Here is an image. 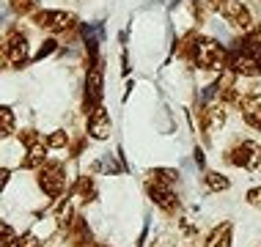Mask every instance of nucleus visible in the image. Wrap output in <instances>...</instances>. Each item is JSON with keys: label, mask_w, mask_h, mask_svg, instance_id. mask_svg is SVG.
Here are the masks:
<instances>
[{"label": "nucleus", "mask_w": 261, "mask_h": 247, "mask_svg": "<svg viewBox=\"0 0 261 247\" xmlns=\"http://www.w3.org/2000/svg\"><path fill=\"white\" fill-rule=\"evenodd\" d=\"M47 146L50 148H66L69 146V135L66 132H53V135L47 138Z\"/></svg>", "instance_id": "obj_17"}, {"label": "nucleus", "mask_w": 261, "mask_h": 247, "mask_svg": "<svg viewBox=\"0 0 261 247\" xmlns=\"http://www.w3.org/2000/svg\"><path fill=\"white\" fill-rule=\"evenodd\" d=\"M33 25L41 28V31H50V33H66L77 28V17L72 11H61V9H41L33 14Z\"/></svg>", "instance_id": "obj_2"}, {"label": "nucleus", "mask_w": 261, "mask_h": 247, "mask_svg": "<svg viewBox=\"0 0 261 247\" xmlns=\"http://www.w3.org/2000/svg\"><path fill=\"white\" fill-rule=\"evenodd\" d=\"M96 198V187H94V181L88 179V176H83L80 181H77V201H94Z\"/></svg>", "instance_id": "obj_13"}, {"label": "nucleus", "mask_w": 261, "mask_h": 247, "mask_svg": "<svg viewBox=\"0 0 261 247\" xmlns=\"http://www.w3.org/2000/svg\"><path fill=\"white\" fill-rule=\"evenodd\" d=\"M231 234H234V225H231V223H220L209 234V239H206V244H203V247H231Z\"/></svg>", "instance_id": "obj_11"}, {"label": "nucleus", "mask_w": 261, "mask_h": 247, "mask_svg": "<svg viewBox=\"0 0 261 247\" xmlns=\"http://www.w3.org/2000/svg\"><path fill=\"white\" fill-rule=\"evenodd\" d=\"M14 244H17V231L9 223L0 220V247H14Z\"/></svg>", "instance_id": "obj_15"}, {"label": "nucleus", "mask_w": 261, "mask_h": 247, "mask_svg": "<svg viewBox=\"0 0 261 247\" xmlns=\"http://www.w3.org/2000/svg\"><path fill=\"white\" fill-rule=\"evenodd\" d=\"M14 135V113L9 107H0V140Z\"/></svg>", "instance_id": "obj_14"}, {"label": "nucleus", "mask_w": 261, "mask_h": 247, "mask_svg": "<svg viewBox=\"0 0 261 247\" xmlns=\"http://www.w3.org/2000/svg\"><path fill=\"white\" fill-rule=\"evenodd\" d=\"M206 3L212 6V9H217V11H220V6L225 3V0H206Z\"/></svg>", "instance_id": "obj_23"}, {"label": "nucleus", "mask_w": 261, "mask_h": 247, "mask_svg": "<svg viewBox=\"0 0 261 247\" xmlns=\"http://www.w3.org/2000/svg\"><path fill=\"white\" fill-rule=\"evenodd\" d=\"M225 159L237 168H248V171H256L258 168V159H261V146L253 143V140H242L225 154Z\"/></svg>", "instance_id": "obj_4"}, {"label": "nucleus", "mask_w": 261, "mask_h": 247, "mask_svg": "<svg viewBox=\"0 0 261 247\" xmlns=\"http://www.w3.org/2000/svg\"><path fill=\"white\" fill-rule=\"evenodd\" d=\"M146 189H149V198L157 206L165 211V214H179V209H181V203H179V198H176L173 189H165V187H154V184H146Z\"/></svg>", "instance_id": "obj_7"}, {"label": "nucleus", "mask_w": 261, "mask_h": 247, "mask_svg": "<svg viewBox=\"0 0 261 247\" xmlns=\"http://www.w3.org/2000/svg\"><path fill=\"white\" fill-rule=\"evenodd\" d=\"M88 135L94 140H108V135H110V118H108V110H105V107H96L88 116Z\"/></svg>", "instance_id": "obj_8"}, {"label": "nucleus", "mask_w": 261, "mask_h": 247, "mask_svg": "<svg viewBox=\"0 0 261 247\" xmlns=\"http://www.w3.org/2000/svg\"><path fill=\"white\" fill-rule=\"evenodd\" d=\"M190 61H193L198 69H203V72H217L220 74L223 69L228 66V49H225L220 41H215V39H201L198 36Z\"/></svg>", "instance_id": "obj_1"}, {"label": "nucleus", "mask_w": 261, "mask_h": 247, "mask_svg": "<svg viewBox=\"0 0 261 247\" xmlns=\"http://www.w3.org/2000/svg\"><path fill=\"white\" fill-rule=\"evenodd\" d=\"M6 52H9V66H14V69H19L28 63L31 47H28V36L19 28H11V31L6 33Z\"/></svg>", "instance_id": "obj_5"}, {"label": "nucleus", "mask_w": 261, "mask_h": 247, "mask_svg": "<svg viewBox=\"0 0 261 247\" xmlns=\"http://www.w3.org/2000/svg\"><path fill=\"white\" fill-rule=\"evenodd\" d=\"M203 181H206L209 193H225V189L231 187V181L225 179L223 173H217V171H206V176H203Z\"/></svg>", "instance_id": "obj_12"}, {"label": "nucleus", "mask_w": 261, "mask_h": 247, "mask_svg": "<svg viewBox=\"0 0 261 247\" xmlns=\"http://www.w3.org/2000/svg\"><path fill=\"white\" fill-rule=\"evenodd\" d=\"M248 203H250V206H256V209H261V187H253L248 193Z\"/></svg>", "instance_id": "obj_19"}, {"label": "nucleus", "mask_w": 261, "mask_h": 247, "mask_svg": "<svg viewBox=\"0 0 261 247\" xmlns=\"http://www.w3.org/2000/svg\"><path fill=\"white\" fill-rule=\"evenodd\" d=\"M9 176H11V173L6 171V168H0V193H3V187L9 184Z\"/></svg>", "instance_id": "obj_22"}, {"label": "nucleus", "mask_w": 261, "mask_h": 247, "mask_svg": "<svg viewBox=\"0 0 261 247\" xmlns=\"http://www.w3.org/2000/svg\"><path fill=\"white\" fill-rule=\"evenodd\" d=\"M39 187L44 195L50 198H58L66 187V171H63L61 162H44L39 168Z\"/></svg>", "instance_id": "obj_3"}, {"label": "nucleus", "mask_w": 261, "mask_h": 247, "mask_svg": "<svg viewBox=\"0 0 261 247\" xmlns=\"http://www.w3.org/2000/svg\"><path fill=\"white\" fill-rule=\"evenodd\" d=\"M19 140H22L25 146H33V143H39V140H41V135L36 129H22V132H19Z\"/></svg>", "instance_id": "obj_18"}, {"label": "nucleus", "mask_w": 261, "mask_h": 247, "mask_svg": "<svg viewBox=\"0 0 261 247\" xmlns=\"http://www.w3.org/2000/svg\"><path fill=\"white\" fill-rule=\"evenodd\" d=\"M88 247H108V244H96V242H91Z\"/></svg>", "instance_id": "obj_24"}, {"label": "nucleus", "mask_w": 261, "mask_h": 247, "mask_svg": "<svg viewBox=\"0 0 261 247\" xmlns=\"http://www.w3.org/2000/svg\"><path fill=\"white\" fill-rule=\"evenodd\" d=\"M176 181H179V171H171V168H154V171H149V181H146V184L173 189Z\"/></svg>", "instance_id": "obj_9"}, {"label": "nucleus", "mask_w": 261, "mask_h": 247, "mask_svg": "<svg viewBox=\"0 0 261 247\" xmlns=\"http://www.w3.org/2000/svg\"><path fill=\"white\" fill-rule=\"evenodd\" d=\"M47 151H50V146H47V140H39V143L28 146V154L22 159V168H41L47 162Z\"/></svg>", "instance_id": "obj_10"}, {"label": "nucleus", "mask_w": 261, "mask_h": 247, "mask_svg": "<svg viewBox=\"0 0 261 247\" xmlns=\"http://www.w3.org/2000/svg\"><path fill=\"white\" fill-rule=\"evenodd\" d=\"M9 66V52H6V36H0V69Z\"/></svg>", "instance_id": "obj_20"}, {"label": "nucleus", "mask_w": 261, "mask_h": 247, "mask_svg": "<svg viewBox=\"0 0 261 247\" xmlns=\"http://www.w3.org/2000/svg\"><path fill=\"white\" fill-rule=\"evenodd\" d=\"M239 110H242L245 124L261 132V94H245L239 99Z\"/></svg>", "instance_id": "obj_6"}, {"label": "nucleus", "mask_w": 261, "mask_h": 247, "mask_svg": "<svg viewBox=\"0 0 261 247\" xmlns=\"http://www.w3.org/2000/svg\"><path fill=\"white\" fill-rule=\"evenodd\" d=\"M19 247H39V242H36V236L28 234V236L22 239V242H19Z\"/></svg>", "instance_id": "obj_21"}, {"label": "nucleus", "mask_w": 261, "mask_h": 247, "mask_svg": "<svg viewBox=\"0 0 261 247\" xmlns=\"http://www.w3.org/2000/svg\"><path fill=\"white\" fill-rule=\"evenodd\" d=\"M11 11L25 17V14H36V0H11Z\"/></svg>", "instance_id": "obj_16"}]
</instances>
